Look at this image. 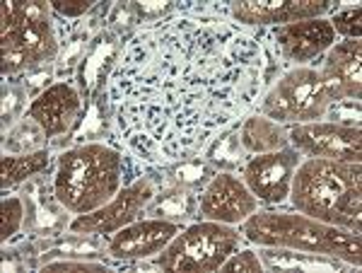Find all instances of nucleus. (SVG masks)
<instances>
[{
    "instance_id": "1",
    "label": "nucleus",
    "mask_w": 362,
    "mask_h": 273,
    "mask_svg": "<svg viewBox=\"0 0 362 273\" xmlns=\"http://www.w3.org/2000/svg\"><path fill=\"white\" fill-rule=\"evenodd\" d=\"M259 44L223 20H169L131 39L109 97L126 143L145 160L203 148L254 102Z\"/></svg>"
},
{
    "instance_id": "2",
    "label": "nucleus",
    "mask_w": 362,
    "mask_h": 273,
    "mask_svg": "<svg viewBox=\"0 0 362 273\" xmlns=\"http://www.w3.org/2000/svg\"><path fill=\"white\" fill-rule=\"evenodd\" d=\"M295 211L321 223L362 235V167L360 162L309 158L300 162L290 187Z\"/></svg>"
},
{
    "instance_id": "3",
    "label": "nucleus",
    "mask_w": 362,
    "mask_h": 273,
    "mask_svg": "<svg viewBox=\"0 0 362 273\" xmlns=\"http://www.w3.org/2000/svg\"><path fill=\"white\" fill-rule=\"evenodd\" d=\"M242 235L251 245L293 249V252L329 257L336 261L360 266L362 237L338 225L321 223L302 213L256 211L242 223Z\"/></svg>"
},
{
    "instance_id": "4",
    "label": "nucleus",
    "mask_w": 362,
    "mask_h": 273,
    "mask_svg": "<svg viewBox=\"0 0 362 273\" xmlns=\"http://www.w3.org/2000/svg\"><path fill=\"white\" fill-rule=\"evenodd\" d=\"M124 187V158L104 143H85L58 158L54 196L73 216L107 206Z\"/></svg>"
},
{
    "instance_id": "5",
    "label": "nucleus",
    "mask_w": 362,
    "mask_h": 273,
    "mask_svg": "<svg viewBox=\"0 0 362 273\" xmlns=\"http://www.w3.org/2000/svg\"><path fill=\"white\" fill-rule=\"evenodd\" d=\"M3 75L29 71L54 61L58 54L56 32L44 3H3Z\"/></svg>"
},
{
    "instance_id": "6",
    "label": "nucleus",
    "mask_w": 362,
    "mask_h": 273,
    "mask_svg": "<svg viewBox=\"0 0 362 273\" xmlns=\"http://www.w3.org/2000/svg\"><path fill=\"white\" fill-rule=\"evenodd\" d=\"M239 232L232 225L203 220L174 237L162 249L155 264L165 271L179 273H213L239 249Z\"/></svg>"
},
{
    "instance_id": "7",
    "label": "nucleus",
    "mask_w": 362,
    "mask_h": 273,
    "mask_svg": "<svg viewBox=\"0 0 362 273\" xmlns=\"http://www.w3.org/2000/svg\"><path fill=\"white\" fill-rule=\"evenodd\" d=\"M338 104L334 90L317 68L285 73L266 95L261 112L278 124H312Z\"/></svg>"
},
{
    "instance_id": "8",
    "label": "nucleus",
    "mask_w": 362,
    "mask_h": 273,
    "mask_svg": "<svg viewBox=\"0 0 362 273\" xmlns=\"http://www.w3.org/2000/svg\"><path fill=\"white\" fill-rule=\"evenodd\" d=\"M288 138L297 153L309 158H326L338 162H362L360 126H346L338 121H312L288 129Z\"/></svg>"
},
{
    "instance_id": "9",
    "label": "nucleus",
    "mask_w": 362,
    "mask_h": 273,
    "mask_svg": "<svg viewBox=\"0 0 362 273\" xmlns=\"http://www.w3.org/2000/svg\"><path fill=\"white\" fill-rule=\"evenodd\" d=\"M153 182L140 177L138 182L121 189L107 206L85 213V216H75V220L70 223V232H75V235H114L126 225L136 223L140 213L148 208V203H153Z\"/></svg>"
},
{
    "instance_id": "10",
    "label": "nucleus",
    "mask_w": 362,
    "mask_h": 273,
    "mask_svg": "<svg viewBox=\"0 0 362 273\" xmlns=\"http://www.w3.org/2000/svg\"><path fill=\"white\" fill-rule=\"evenodd\" d=\"M297 165H300V153L290 145L273 153L254 155L244 167V184L259 203L276 206L290 196Z\"/></svg>"
},
{
    "instance_id": "11",
    "label": "nucleus",
    "mask_w": 362,
    "mask_h": 273,
    "mask_svg": "<svg viewBox=\"0 0 362 273\" xmlns=\"http://www.w3.org/2000/svg\"><path fill=\"white\" fill-rule=\"evenodd\" d=\"M331 10V0H235L230 15L244 27H285L317 20Z\"/></svg>"
},
{
    "instance_id": "12",
    "label": "nucleus",
    "mask_w": 362,
    "mask_h": 273,
    "mask_svg": "<svg viewBox=\"0 0 362 273\" xmlns=\"http://www.w3.org/2000/svg\"><path fill=\"white\" fill-rule=\"evenodd\" d=\"M203 220H213V223L237 225L244 223L251 213L259 211V199L249 191L244 179L235 174L220 172L210 179L198 203Z\"/></svg>"
},
{
    "instance_id": "13",
    "label": "nucleus",
    "mask_w": 362,
    "mask_h": 273,
    "mask_svg": "<svg viewBox=\"0 0 362 273\" xmlns=\"http://www.w3.org/2000/svg\"><path fill=\"white\" fill-rule=\"evenodd\" d=\"M179 235V225L165 218H145L114 232L109 240V254L121 261L150 259L165 249Z\"/></svg>"
},
{
    "instance_id": "14",
    "label": "nucleus",
    "mask_w": 362,
    "mask_h": 273,
    "mask_svg": "<svg viewBox=\"0 0 362 273\" xmlns=\"http://www.w3.org/2000/svg\"><path fill=\"white\" fill-rule=\"evenodd\" d=\"M276 44L288 61L307 63L312 58L321 56L336 44V32L329 20L317 17V20L293 22V25L273 29Z\"/></svg>"
},
{
    "instance_id": "15",
    "label": "nucleus",
    "mask_w": 362,
    "mask_h": 273,
    "mask_svg": "<svg viewBox=\"0 0 362 273\" xmlns=\"http://www.w3.org/2000/svg\"><path fill=\"white\" fill-rule=\"evenodd\" d=\"M319 71L326 78V83L331 85L338 102H358L362 90V42L360 39H346L341 44H334Z\"/></svg>"
},
{
    "instance_id": "16",
    "label": "nucleus",
    "mask_w": 362,
    "mask_h": 273,
    "mask_svg": "<svg viewBox=\"0 0 362 273\" xmlns=\"http://www.w3.org/2000/svg\"><path fill=\"white\" fill-rule=\"evenodd\" d=\"M80 112V95L68 83L46 87L42 95L29 104V119L44 131L46 138L63 136Z\"/></svg>"
},
{
    "instance_id": "17",
    "label": "nucleus",
    "mask_w": 362,
    "mask_h": 273,
    "mask_svg": "<svg viewBox=\"0 0 362 273\" xmlns=\"http://www.w3.org/2000/svg\"><path fill=\"white\" fill-rule=\"evenodd\" d=\"M239 143L251 155L273 153V150H283L290 145L288 129L278 124V121L268 119V116H249L239 129Z\"/></svg>"
},
{
    "instance_id": "18",
    "label": "nucleus",
    "mask_w": 362,
    "mask_h": 273,
    "mask_svg": "<svg viewBox=\"0 0 362 273\" xmlns=\"http://www.w3.org/2000/svg\"><path fill=\"white\" fill-rule=\"evenodd\" d=\"M49 167V153L46 150H37L32 155H3L0 158V184L3 189L15 187V184L25 182V179L34 177V174L44 172Z\"/></svg>"
},
{
    "instance_id": "19",
    "label": "nucleus",
    "mask_w": 362,
    "mask_h": 273,
    "mask_svg": "<svg viewBox=\"0 0 362 273\" xmlns=\"http://www.w3.org/2000/svg\"><path fill=\"white\" fill-rule=\"evenodd\" d=\"M271 252H266L264 254V261H266V266H271V269H334V264H329V261H307V259H302V257H297L295 259V254H293V249H283V252H276L273 247H268Z\"/></svg>"
},
{
    "instance_id": "20",
    "label": "nucleus",
    "mask_w": 362,
    "mask_h": 273,
    "mask_svg": "<svg viewBox=\"0 0 362 273\" xmlns=\"http://www.w3.org/2000/svg\"><path fill=\"white\" fill-rule=\"evenodd\" d=\"M22 220H25L22 201L15 199V196L3 199V206H0V242H8L22 228Z\"/></svg>"
},
{
    "instance_id": "21",
    "label": "nucleus",
    "mask_w": 362,
    "mask_h": 273,
    "mask_svg": "<svg viewBox=\"0 0 362 273\" xmlns=\"http://www.w3.org/2000/svg\"><path fill=\"white\" fill-rule=\"evenodd\" d=\"M112 56H114V42H104L92 51L90 58L83 63V75H80V83H83L85 90H90L92 85L102 80V66Z\"/></svg>"
},
{
    "instance_id": "22",
    "label": "nucleus",
    "mask_w": 362,
    "mask_h": 273,
    "mask_svg": "<svg viewBox=\"0 0 362 273\" xmlns=\"http://www.w3.org/2000/svg\"><path fill=\"white\" fill-rule=\"evenodd\" d=\"M334 32L343 34L346 39H360L362 37V8L355 5V8H346L341 13L334 15V20H329Z\"/></svg>"
},
{
    "instance_id": "23",
    "label": "nucleus",
    "mask_w": 362,
    "mask_h": 273,
    "mask_svg": "<svg viewBox=\"0 0 362 273\" xmlns=\"http://www.w3.org/2000/svg\"><path fill=\"white\" fill-rule=\"evenodd\" d=\"M220 271H225V273H264V261L259 259L256 252H251V249H242V252L237 249V252L220 266Z\"/></svg>"
},
{
    "instance_id": "24",
    "label": "nucleus",
    "mask_w": 362,
    "mask_h": 273,
    "mask_svg": "<svg viewBox=\"0 0 362 273\" xmlns=\"http://www.w3.org/2000/svg\"><path fill=\"white\" fill-rule=\"evenodd\" d=\"M44 273H70V271H80V273H99L107 271L104 264H95V261H49L42 266Z\"/></svg>"
},
{
    "instance_id": "25",
    "label": "nucleus",
    "mask_w": 362,
    "mask_h": 273,
    "mask_svg": "<svg viewBox=\"0 0 362 273\" xmlns=\"http://www.w3.org/2000/svg\"><path fill=\"white\" fill-rule=\"evenodd\" d=\"M95 8V0H54L51 10L63 17H83Z\"/></svg>"
},
{
    "instance_id": "26",
    "label": "nucleus",
    "mask_w": 362,
    "mask_h": 273,
    "mask_svg": "<svg viewBox=\"0 0 362 273\" xmlns=\"http://www.w3.org/2000/svg\"><path fill=\"white\" fill-rule=\"evenodd\" d=\"M167 10L165 3H143L140 5V13L143 15H162Z\"/></svg>"
}]
</instances>
